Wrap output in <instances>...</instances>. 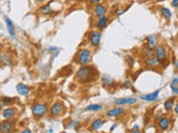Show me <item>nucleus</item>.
I'll return each instance as SVG.
<instances>
[{
    "mask_svg": "<svg viewBox=\"0 0 178 133\" xmlns=\"http://www.w3.org/2000/svg\"><path fill=\"white\" fill-rule=\"evenodd\" d=\"M95 69L93 66H89L88 64H85V66H80L79 69L76 72V79L79 81V82H90L95 79Z\"/></svg>",
    "mask_w": 178,
    "mask_h": 133,
    "instance_id": "nucleus-1",
    "label": "nucleus"
},
{
    "mask_svg": "<svg viewBox=\"0 0 178 133\" xmlns=\"http://www.w3.org/2000/svg\"><path fill=\"white\" fill-rule=\"evenodd\" d=\"M91 57H93V54H91V51L89 49H83V50L78 51L75 60L79 66H85L91 61Z\"/></svg>",
    "mask_w": 178,
    "mask_h": 133,
    "instance_id": "nucleus-2",
    "label": "nucleus"
},
{
    "mask_svg": "<svg viewBox=\"0 0 178 133\" xmlns=\"http://www.w3.org/2000/svg\"><path fill=\"white\" fill-rule=\"evenodd\" d=\"M48 111L49 110H48L47 103H36L31 108L32 115L35 118H43V115L47 114Z\"/></svg>",
    "mask_w": 178,
    "mask_h": 133,
    "instance_id": "nucleus-3",
    "label": "nucleus"
},
{
    "mask_svg": "<svg viewBox=\"0 0 178 133\" xmlns=\"http://www.w3.org/2000/svg\"><path fill=\"white\" fill-rule=\"evenodd\" d=\"M49 114H50V117H59V115H61L62 113L65 112V104L64 102L61 101H56L55 103L52 104V105L50 106V109H49Z\"/></svg>",
    "mask_w": 178,
    "mask_h": 133,
    "instance_id": "nucleus-4",
    "label": "nucleus"
},
{
    "mask_svg": "<svg viewBox=\"0 0 178 133\" xmlns=\"http://www.w3.org/2000/svg\"><path fill=\"white\" fill-rule=\"evenodd\" d=\"M155 57L157 60L159 61V63H165L167 61V54H166V50L162 45H156L155 47Z\"/></svg>",
    "mask_w": 178,
    "mask_h": 133,
    "instance_id": "nucleus-5",
    "label": "nucleus"
},
{
    "mask_svg": "<svg viewBox=\"0 0 178 133\" xmlns=\"http://www.w3.org/2000/svg\"><path fill=\"white\" fill-rule=\"evenodd\" d=\"M171 125V119L169 117H162L157 122V128L160 131H167Z\"/></svg>",
    "mask_w": 178,
    "mask_h": 133,
    "instance_id": "nucleus-6",
    "label": "nucleus"
},
{
    "mask_svg": "<svg viewBox=\"0 0 178 133\" xmlns=\"http://www.w3.org/2000/svg\"><path fill=\"white\" fill-rule=\"evenodd\" d=\"M101 40V33L100 31H91L89 35V43L93 47H98L100 45Z\"/></svg>",
    "mask_w": 178,
    "mask_h": 133,
    "instance_id": "nucleus-7",
    "label": "nucleus"
},
{
    "mask_svg": "<svg viewBox=\"0 0 178 133\" xmlns=\"http://www.w3.org/2000/svg\"><path fill=\"white\" fill-rule=\"evenodd\" d=\"M13 131V123L10 120H5L0 123V132L2 133H11Z\"/></svg>",
    "mask_w": 178,
    "mask_h": 133,
    "instance_id": "nucleus-8",
    "label": "nucleus"
},
{
    "mask_svg": "<svg viewBox=\"0 0 178 133\" xmlns=\"http://www.w3.org/2000/svg\"><path fill=\"white\" fill-rule=\"evenodd\" d=\"M93 12L97 18H100V17H103V16H106L107 8L105 6L100 5V3H97V5H95V7H94Z\"/></svg>",
    "mask_w": 178,
    "mask_h": 133,
    "instance_id": "nucleus-9",
    "label": "nucleus"
},
{
    "mask_svg": "<svg viewBox=\"0 0 178 133\" xmlns=\"http://www.w3.org/2000/svg\"><path fill=\"white\" fill-rule=\"evenodd\" d=\"M137 102L135 98H120L116 99L114 103L116 105H128V104H135Z\"/></svg>",
    "mask_w": 178,
    "mask_h": 133,
    "instance_id": "nucleus-10",
    "label": "nucleus"
},
{
    "mask_svg": "<svg viewBox=\"0 0 178 133\" xmlns=\"http://www.w3.org/2000/svg\"><path fill=\"white\" fill-rule=\"evenodd\" d=\"M124 112H125V109L121 108V106H118V108H114V109H110L109 111H107V117L109 118H117L119 115L124 114Z\"/></svg>",
    "mask_w": 178,
    "mask_h": 133,
    "instance_id": "nucleus-11",
    "label": "nucleus"
},
{
    "mask_svg": "<svg viewBox=\"0 0 178 133\" xmlns=\"http://www.w3.org/2000/svg\"><path fill=\"white\" fill-rule=\"evenodd\" d=\"M16 109L15 108H6L5 110H2V112H1V115H2L3 119L6 120H11L15 118V115H16Z\"/></svg>",
    "mask_w": 178,
    "mask_h": 133,
    "instance_id": "nucleus-12",
    "label": "nucleus"
},
{
    "mask_svg": "<svg viewBox=\"0 0 178 133\" xmlns=\"http://www.w3.org/2000/svg\"><path fill=\"white\" fill-rule=\"evenodd\" d=\"M158 93H159V90L155 91V92L153 93H149V94H146V96H141L140 99L148 102H155L158 100Z\"/></svg>",
    "mask_w": 178,
    "mask_h": 133,
    "instance_id": "nucleus-13",
    "label": "nucleus"
},
{
    "mask_svg": "<svg viewBox=\"0 0 178 133\" xmlns=\"http://www.w3.org/2000/svg\"><path fill=\"white\" fill-rule=\"evenodd\" d=\"M158 64H159V61H158L156 57L154 56L147 57V58L145 59V66H148V68H155V66H157Z\"/></svg>",
    "mask_w": 178,
    "mask_h": 133,
    "instance_id": "nucleus-14",
    "label": "nucleus"
},
{
    "mask_svg": "<svg viewBox=\"0 0 178 133\" xmlns=\"http://www.w3.org/2000/svg\"><path fill=\"white\" fill-rule=\"evenodd\" d=\"M16 89H17V92H18L20 96H28L30 93V89L28 88L26 84H24V83H18Z\"/></svg>",
    "mask_w": 178,
    "mask_h": 133,
    "instance_id": "nucleus-15",
    "label": "nucleus"
},
{
    "mask_svg": "<svg viewBox=\"0 0 178 133\" xmlns=\"http://www.w3.org/2000/svg\"><path fill=\"white\" fill-rule=\"evenodd\" d=\"M105 121L103 119H95L90 124V130L91 131H98L99 129L103 128Z\"/></svg>",
    "mask_w": 178,
    "mask_h": 133,
    "instance_id": "nucleus-16",
    "label": "nucleus"
},
{
    "mask_svg": "<svg viewBox=\"0 0 178 133\" xmlns=\"http://www.w3.org/2000/svg\"><path fill=\"white\" fill-rule=\"evenodd\" d=\"M6 24H7V29H8V32L9 35L11 36V37H15L16 36V29H15V26H13V22L11 21L10 18H6Z\"/></svg>",
    "mask_w": 178,
    "mask_h": 133,
    "instance_id": "nucleus-17",
    "label": "nucleus"
},
{
    "mask_svg": "<svg viewBox=\"0 0 178 133\" xmlns=\"http://www.w3.org/2000/svg\"><path fill=\"white\" fill-rule=\"evenodd\" d=\"M107 22H108V18H107L106 16H103L100 17V18H98V21H97V28H98L99 30L101 29H105L107 26Z\"/></svg>",
    "mask_w": 178,
    "mask_h": 133,
    "instance_id": "nucleus-18",
    "label": "nucleus"
},
{
    "mask_svg": "<svg viewBox=\"0 0 178 133\" xmlns=\"http://www.w3.org/2000/svg\"><path fill=\"white\" fill-rule=\"evenodd\" d=\"M174 106H175V99L174 98H170L168 100H166V102L164 103V108H165L166 111H171L174 109Z\"/></svg>",
    "mask_w": 178,
    "mask_h": 133,
    "instance_id": "nucleus-19",
    "label": "nucleus"
},
{
    "mask_svg": "<svg viewBox=\"0 0 178 133\" xmlns=\"http://www.w3.org/2000/svg\"><path fill=\"white\" fill-rule=\"evenodd\" d=\"M147 45L150 48H155L157 45V38L155 35H150L147 37Z\"/></svg>",
    "mask_w": 178,
    "mask_h": 133,
    "instance_id": "nucleus-20",
    "label": "nucleus"
},
{
    "mask_svg": "<svg viewBox=\"0 0 178 133\" xmlns=\"http://www.w3.org/2000/svg\"><path fill=\"white\" fill-rule=\"evenodd\" d=\"M101 80H103V84L105 85H108V87L115 85V80L112 77H109V75H104Z\"/></svg>",
    "mask_w": 178,
    "mask_h": 133,
    "instance_id": "nucleus-21",
    "label": "nucleus"
},
{
    "mask_svg": "<svg viewBox=\"0 0 178 133\" xmlns=\"http://www.w3.org/2000/svg\"><path fill=\"white\" fill-rule=\"evenodd\" d=\"M51 3H48V5H43L41 8H40V13L43 15H50L52 12V9H51Z\"/></svg>",
    "mask_w": 178,
    "mask_h": 133,
    "instance_id": "nucleus-22",
    "label": "nucleus"
},
{
    "mask_svg": "<svg viewBox=\"0 0 178 133\" xmlns=\"http://www.w3.org/2000/svg\"><path fill=\"white\" fill-rule=\"evenodd\" d=\"M0 61L3 66H9L11 64V60H10V57L7 56V54H1L0 56Z\"/></svg>",
    "mask_w": 178,
    "mask_h": 133,
    "instance_id": "nucleus-23",
    "label": "nucleus"
},
{
    "mask_svg": "<svg viewBox=\"0 0 178 133\" xmlns=\"http://www.w3.org/2000/svg\"><path fill=\"white\" fill-rule=\"evenodd\" d=\"M160 13H162V16L165 17L166 19H168V20H169V19L171 18V11H170L168 8L162 7V8H160Z\"/></svg>",
    "mask_w": 178,
    "mask_h": 133,
    "instance_id": "nucleus-24",
    "label": "nucleus"
},
{
    "mask_svg": "<svg viewBox=\"0 0 178 133\" xmlns=\"http://www.w3.org/2000/svg\"><path fill=\"white\" fill-rule=\"evenodd\" d=\"M101 108H103V106H101L100 104H90V105H88L87 108H86V110L91 112H97L99 111V110H101Z\"/></svg>",
    "mask_w": 178,
    "mask_h": 133,
    "instance_id": "nucleus-25",
    "label": "nucleus"
},
{
    "mask_svg": "<svg viewBox=\"0 0 178 133\" xmlns=\"http://www.w3.org/2000/svg\"><path fill=\"white\" fill-rule=\"evenodd\" d=\"M13 101V99L11 98H6V97H3V98H1V104H3V105H8V104H11Z\"/></svg>",
    "mask_w": 178,
    "mask_h": 133,
    "instance_id": "nucleus-26",
    "label": "nucleus"
},
{
    "mask_svg": "<svg viewBox=\"0 0 178 133\" xmlns=\"http://www.w3.org/2000/svg\"><path fill=\"white\" fill-rule=\"evenodd\" d=\"M126 60H127V62L129 63V66H133V64H134V59L131 58V57H129V56L126 57Z\"/></svg>",
    "mask_w": 178,
    "mask_h": 133,
    "instance_id": "nucleus-27",
    "label": "nucleus"
},
{
    "mask_svg": "<svg viewBox=\"0 0 178 133\" xmlns=\"http://www.w3.org/2000/svg\"><path fill=\"white\" fill-rule=\"evenodd\" d=\"M170 87H178V78H175V79L171 81Z\"/></svg>",
    "mask_w": 178,
    "mask_h": 133,
    "instance_id": "nucleus-28",
    "label": "nucleus"
},
{
    "mask_svg": "<svg viewBox=\"0 0 178 133\" xmlns=\"http://www.w3.org/2000/svg\"><path fill=\"white\" fill-rule=\"evenodd\" d=\"M170 89H171L174 94H177L178 96V87H170Z\"/></svg>",
    "mask_w": 178,
    "mask_h": 133,
    "instance_id": "nucleus-29",
    "label": "nucleus"
},
{
    "mask_svg": "<svg viewBox=\"0 0 178 133\" xmlns=\"http://www.w3.org/2000/svg\"><path fill=\"white\" fill-rule=\"evenodd\" d=\"M89 1H90V3H96L97 5V3H100L103 0H89Z\"/></svg>",
    "mask_w": 178,
    "mask_h": 133,
    "instance_id": "nucleus-30",
    "label": "nucleus"
},
{
    "mask_svg": "<svg viewBox=\"0 0 178 133\" xmlns=\"http://www.w3.org/2000/svg\"><path fill=\"white\" fill-rule=\"evenodd\" d=\"M174 110H175V112H176V114H178V102L175 104V106H174Z\"/></svg>",
    "mask_w": 178,
    "mask_h": 133,
    "instance_id": "nucleus-31",
    "label": "nucleus"
},
{
    "mask_svg": "<svg viewBox=\"0 0 178 133\" xmlns=\"http://www.w3.org/2000/svg\"><path fill=\"white\" fill-rule=\"evenodd\" d=\"M124 12H125V10H117V16H121Z\"/></svg>",
    "mask_w": 178,
    "mask_h": 133,
    "instance_id": "nucleus-32",
    "label": "nucleus"
},
{
    "mask_svg": "<svg viewBox=\"0 0 178 133\" xmlns=\"http://www.w3.org/2000/svg\"><path fill=\"white\" fill-rule=\"evenodd\" d=\"M173 6H174V7H177V6H178V0H173Z\"/></svg>",
    "mask_w": 178,
    "mask_h": 133,
    "instance_id": "nucleus-33",
    "label": "nucleus"
},
{
    "mask_svg": "<svg viewBox=\"0 0 178 133\" xmlns=\"http://www.w3.org/2000/svg\"><path fill=\"white\" fill-rule=\"evenodd\" d=\"M22 133H31V130H29V129H27V130H24V131H22Z\"/></svg>",
    "mask_w": 178,
    "mask_h": 133,
    "instance_id": "nucleus-34",
    "label": "nucleus"
},
{
    "mask_svg": "<svg viewBox=\"0 0 178 133\" xmlns=\"http://www.w3.org/2000/svg\"><path fill=\"white\" fill-rule=\"evenodd\" d=\"M116 127H117V124H114V125H112V129H110V131H112H112L115 130V128H116Z\"/></svg>",
    "mask_w": 178,
    "mask_h": 133,
    "instance_id": "nucleus-35",
    "label": "nucleus"
},
{
    "mask_svg": "<svg viewBox=\"0 0 178 133\" xmlns=\"http://www.w3.org/2000/svg\"><path fill=\"white\" fill-rule=\"evenodd\" d=\"M175 68L178 70V60H176V61H175Z\"/></svg>",
    "mask_w": 178,
    "mask_h": 133,
    "instance_id": "nucleus-36",
    "label": "nucleus"
},
{
    "mask_svg": "<svg viewBox=\"0 0 178 133\" xmlns=\"http://www.w3.org/2000/svg\"><path fill=\"white\" fill-rule=\"evenodd\" d=\"M36 2H45L46 0H35Z\"/></svg>",
    "mask_w": 178,
    "mask_h": 133,
    "instance_id": "nucleus-37",
    "label": "nucleus"
},
{
    "mask_svg": "<svg viewBox=\"0 0 178 133\" xmlns=\"http://www.w3.org/2000/svg\"><path fill=\"white\" fill-rule=\"evenodd\" d=\"M2 111V108H1V105H0V112Z\"/></svg>",
    "mask_w": 178,
    "mask_h": 133,
    "instance_id": "nucleus-38",
    "label": "nucleus"
},
{
    "mask_svg": "<svg viewBox=\"0 0 178 133\" xmlns=\"http://www.w3.org/2000/svg\"><path fill=\"white\" fill-rule=\"evenodd\" d=\"M0 47H1V42H0Z\"/></svg>",
    "mask_w": 178,
    "mask_h": 133,
    "instance_id": "nucleus-39",
    "label": "nucleus"
},
{
    "mask_svg": "<svg viewBox=\"0 0 178 133\" xmlns=\"http://www.w3.org/2000/svg\"><path fill=\"white\" fill-rule=\"evenodd\" d=\"M81 1H85V0H81Z\"/></svg>",
    "mask_w": 178,
    "mask_h": 133,
    "instance_id": "nucleus-40",
    "label": "nucleus"
}]
</instances>
